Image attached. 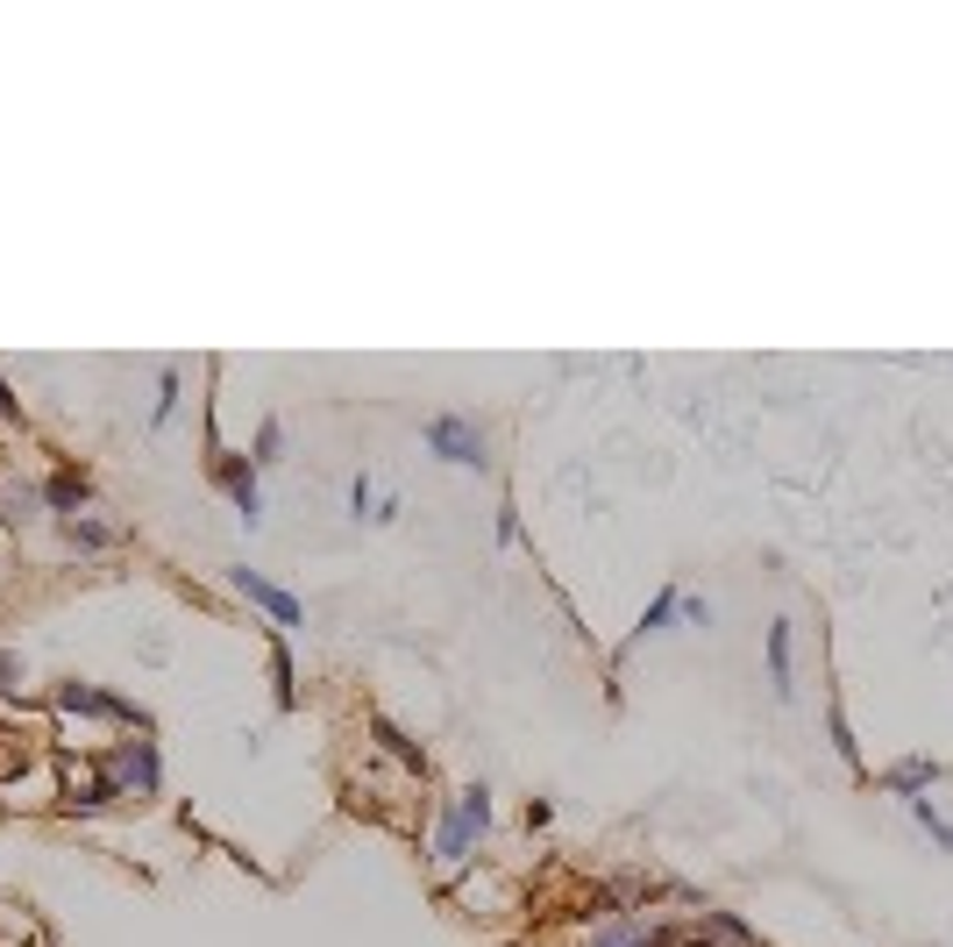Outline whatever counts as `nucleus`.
Masks as SVG:
<instances>
[{
  "instance_id": "1",
  "label": "nucleus",
  "mask_w": 953,
  "mask_h": 947,
  "mask_svg": "<svg viewBox=\"0 0 953 947\" xmlns=\"http://www.w3.org/2000/svg\"><path fill=\"white\" fill-rule=\"evenodd\" d=\"M428 449H434V456H448V463H484V434L470 428V420H456V414L428 420Z\"/></svg>"
},
{
  "instance_id": "2",
  "label": "nucleus",
  "mask_w": 953,
  "mask_h": 947,
  "mask_svg": "<svg viewBox=\"0 0 953 947\" xmlns=\"http://www.w3.org/2000/svg\"><path fill=\"white\" fill-rule=\"evenodd\" d=\"M484 819H491V799H484V791H463L456 819L442 826V862H463V848H470V834H484Z\"/></svg>"
},
{
  "instance_id": "3",
  "label": "nucleus",
  "mask_w": 953,
  "mask_h": 947,
  "mask_svg": "<svg viewBox=\"0 0 953 947\" xmlns=\"http://www.w3.org/2000/svg\"><path fill=\"white\" fill-rule=\"evenodd\" d=\"M235 592H242V598H256V606H264L270 620H285V627L299 620V598H292V592H278V584H264L256 570H235Z\"/></svg>"
},
{
  "instance_id": "4",
  "label": "nucleus",
  "mask_w": 953,
  "mask_h": 947,
  "mask_svg": "<svg viewBox=\"0 0 953 947\" xmlns=\"http://www.w3.org/2000/svg\"><path fill=\"white\" fill-rule=\"evenodd\" d=\"M114 777H121V784H135V791H157V748H149V741H129V748L114 756Z\"/></svg>"
},
{
  "instance_id": "5",
  "label": "nucleus",
  "mask_w": 953,
  "mask_h": 947,
  "mask_svg": "<svg viewBox=\"0 0 953 947\" xmlns=\"http://www.w3.org/2000/svg\"><path fill=\"white\" fill-rule=\"evenodd\" d=\"M229 492H235L242 520H250V528H256V520H264V492H256V477H250V471H229Z\"/></svg>"
},
{
  "instance_id": "6",
  "label": "nucleus",
  "mask_w": 953,
  "mask_h": 947,
  "mask_svg": "<svg viewBox=\"0 0 953 947\" xmlns=\"http://www.w3.org/2000/svg\"><path fill=\"white\" fill-rule=\"evenodd\" d=\"M0 514H8L14 528H22V520H36V514H43V492H0Z\"/></svg>"
},
{
  "instance_id": "7",
  "label": "nucleus",
  "mask_w": 953,
  "mask_h": 947,
  "mask_svg": "<svg viewBox=\"0 0 953 947\" xmlns=\"http://www.w3.org/2000/svg\"><path fill=\"white\" fill-rule=\"evenodd\" d=\"M768 663H776V691H790V627H768Z\"/></svg>"
},
{
  "instance_id": "8",
  "label": "nucleus",
  "mask_w": 953,
  "mask_h": 947,
  "mask_svg": "<svg viewBox=\"0 0 953 947\" xmlns=\"http://www.w3.org/2000/svg\"><path fill=\"white\" fill-rule=\"evenodd\" d=\"M43 499H51V506H65V514H71V506H86V477H51V492H43Z\"/></svg>"
},
{
  "instance_id": "9",
  "label": "nucleus",
  "mask_w": 953,
  "mask_h": 947,
  "mask_svg": "<svg viewBox=\"0 0 953 947\" xmlns=\"http://www.w3.org/2000/svg\"><path fill=\"white\" fill-rule=\"evenodd\" d=\"M676 620V592H662L655 606H647V620H641V635H662V627Z\"/></svg>"
},
{
  "instance_id": "10",
  "label": "nucleus",
  "mask_w": 953,
  "mask_h": 947,
  "mask_svg": "<svg viewBox=\"0 0 953 947\" xmlns=\"http://www.w3.org/2000/svg\"><path fill=\"white\" fill-rule=\"evenodd\" d=\"M926 777H932V762H904V770L889 777V784H897V791H918V784H926Z\"/></svg>"
},
{
  "instance_id": "11",
  "label": "nucleus",
  "mask_w": 953,
  "mask_h": 947,
  "mask_svg": "<svg viewBox=\"0 0 953 947\" xmlns=\"http://www.w3.org/2000/svg\"><path fill=\"white\" fill-rule=\"evenodd\" d=\"M918 819H926V826H932V840H940V848H953V826H946V819H940V812H932L926 799H918Z\"/></svg>"
},
{
  "instance_id": "12",
  "label": "nucleus",
  "mask_w": 953,
  "mask_h": 947,
  "mask_svg": "<svg viewBox=\"0 0 953 947\" xmlns=\"http://www.w3.org/2000/svg\"><path fill=\"white\" fill-rule=\"evenodd\" d=\"M598 947H647V934H633V926H612V934H605Z\"/></svg>"
},
{
  "instance_id": "13",
  "label": "nucleus",
  "mask_w": 953,
  "mask_h": 947,
  "mask_svg": "<svg viewBox=\"0 0 953 947\" xmlns=\"http://www.w3.org/2000/svg\"><path fill=\"white\" fill-rule=\"evenodd\" d=\"M0 684H14V656L8 649H0Z\"/></svg>"
},
{
  "instance_id": "14",
  "label": "nucleus",
  "mask_w": 953,
  "mask_h": 947,
  "mask_svg": "<svg viewBox=\"0 0 953 947\" xmlns=\"http://www.w3.org/2000/svg\"><path fill=\"white\" fill-rule=\"evenodd\" d=\"M0 414H8V420H14V414H22V406H14V399H8V385H0Z\"/></svg>"
}]
</instances>
